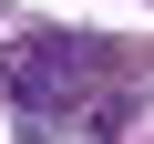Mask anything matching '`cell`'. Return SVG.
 I'll list each match as a JSON object with an SVG mask.
<instances>
[{"instance_id": "6da1fadb", "label": "cell", "mask_w": 154, "mask_h": 144, "mask_svg": "<svg viewBox=\"0 0 154 144\" xmlns=\"http://www.w3.org/2000/svg\"><path fill=\"white\" fill-rule=\"evenodd\" d=\"M72 93H93V52L82 41H51L21 62V103H72Z\"/></svg>"}]
</instances>
